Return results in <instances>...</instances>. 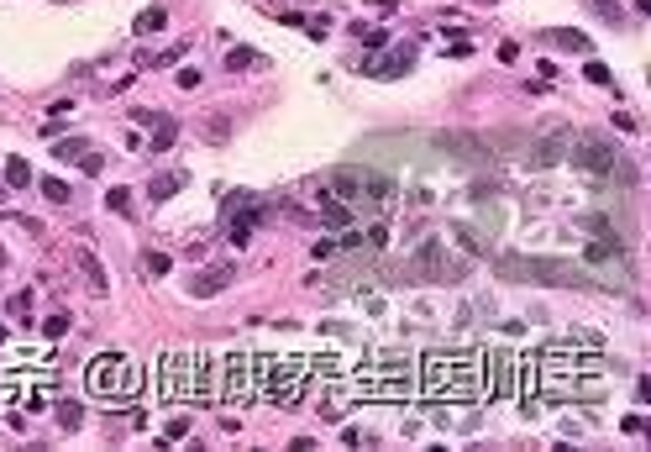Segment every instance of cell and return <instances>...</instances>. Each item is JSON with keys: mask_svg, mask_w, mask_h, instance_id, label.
Returning a JSON list of instances; mask_svg holds the SVG:
<instances>
[{"mask_svg": "<svg viewBox=\"0 0 651 452\" xmlns=\"http://www.w3.org/2000/svg\"><path fill=\"white\" fill-rule=\"evenodd\" d=\"M536 394L547 400H589L599 405L609 394V353L604 348H578V342H547L536 357Z\"/></svg>", "mask_w": 651, "mask_h": 452, "instance_id": "cell-1", "label": "cell"}, {"mask_svg": "<svg viewBox=\"0 0 651 452\" xmlns=\"http://www.w3.org/2000/svg\"><path fill=\"white\" fill-rule=\"evenodd\" d=\"M415 389L426 400H483V353L442 348L415 363Z\"/></svg>", "mask_w": 651, "mask_h": 452, "instance_id": "cell-2", "label": "cell"}, {"mask_svg": "<svg viewBox=\"0 0 651 452\" xmlns=\"http://www.w3.org/2000/svg\"><path fill=\"white\" fill-rule=\"evenodd\" d=\"M158 400L163 405H216V363L210 353H168L163 379H158Z\"/></svg>", "mask_w": 651, "mask_h": 452, "instance_id": "cell-3", "label": "cell"}, {"mask_svg": "<svg viewBox=\"0 0 651 452\" xmlns=\"http://www.w3.org/2000/svg\"><path fill=\"white\" fill-rule=\"evenodd\" d=\"M347 394L363 400H410L415 394V357L405 353H368L363 368H347Z\"/></svg>", "mask_w": 651, "mask_h": 452, "instance_id": "cell-4", "label": "cell"}, {"mask_svg": "<svg viewBox=\"0 0 651 452\" xmlns=\"http://www.w3.org/2000/svg\"><path fill=\"white\" fill-rule=\"evenodd\" d=\"M252 379H258V394L273 400L278 410H295L310 389V357H278V353H263L252 357Z\"/></svg>", "mask_w": 651, "mask_h": 452, "instance_id": "cell-5", "label": "cell"}, {"mask_svg": "<svg viewBox=\"0 0 651 452\" xmlns=\"http://www.w3.org/2000/svg\"><path fill=\"white\" fill-rule=\"evenodd\" d=\"M84 384H89V394H100V400H111V405H131L137 389H142V368L131 363L126 353H100V357H89Z\"/></svg>", "mask_w": 651, "mask_h": 452, "instance_id": "cell-6", "label": "cell"}, {"mask_svg": "<svg viewBox=\"0 0 651 452\" xmlns=\"http://www.w3.org/2000/svg\"><path fill=\"white\" fill-rule=\"evenodd\" d=\"M494 274L499 279H515V284H589V269L578 263H562V258H520V252H499L494 258Z\"/></svg>", "mask_w": 651, "mask_h": 452, "instance_id": "cell-7", "label": "cell"}, {"mask_svg": "<svg viewBox=\"0 0 651 452\" xmlns=\"http://www.w3.org/2000/svg\"><path fill=\"white\" fill-rule=\"evenodd\" d=\"M326 195H337V200H347V205H378V210H389L394 205V184L373 174V168H357V163H341V168H331L326 174Z\"/></svg>", "mask_w": 651, "mask_h": 452, "instance_id": "cell-8", "label": "cell"}, {"mask_svg": "<svg viewBox=\"0 0 651 452\" xmlns=\"http://www.w3.org/2000/svg\"><path fill=\"white\" fill-rule=\"evenodd\" d=\"M462 274H468V263L452 258L442 237H426V242L410 252V263H405V284H457Z\"/></svg>", "mask_w": 651, "mask_h": 452, "instance_id": "cell-9", "label": "cell"}, {"mask_svg": "<svg viewBox=\"0 0 651 452\" xmlns=\"http://www.w3.org/2000/svg\"><path fill=\"white\" fill-rule=\"evenodd\" d=\"M216 400H221V405H247V400H258L252 353H226L221 363H216Z\"/></svg>", "mask_w": 651, "mask_h": 452, "instance_id": "cell-10", "label": "cell"}, {"mask_svg": "<svg viewBox=\"0 0 651 452\" xmlns=\"http://www.w3.org/2000/svg\"><path fill=\"white\" fill-rule=\"evenodd\" d=\"M567 158H573L583 174H593V179H615V174H620V184H630V179H635V168H625V163H620V153L609 148V142H599V137H578V142H567Z\"/></svg>", "mask_w": 651, "mask_h": 452, "instance_id": "cell-11", "label": "cell"}, {"mask_svg": "<svg viewBox=\"0 0 651 452\" xmlns=\"http://www.w3.org/2000/svg\"><path fill=\"white\" fill-rule=\"evenodd\" d=\"M515 363H520V357H515L510 348H488L483 353V394L488 400H510L515 394Z\"/></svg>", "mask_w": 651, "mask_h": 452, "instance_id": "cell-12", "label": "cell"}, {"mask_svg": "<svg viewBox=\"0 0 651 452\" xmlns=\"http://www.w3.org/2000/svg\"><path fill=\"white\" fill-rule=\"evenodd\" d=\"M567 142H573L567 131H552V137H541L536 148H530V168H557V163L567 158Z\"/></svg>", "mask_w": 651, "mask_h": 452, "instance_id": "cell-13", "label": "cell"}, {"mask_svg": "<svg viewBox=\"0 0 651 452\" xmlns=\"http://www.w3.org/2000/svg\"><path fill=\"white\" fill-rule=\"evenodd\" d=\"M74 263H79V274H84V284L95 289V295H111V274H105V263L89 247H74Z\"/></svg>", "mask_w": 651, "mask_h": 452, "instance_id": "cell-14", "label": "cell"}, {"mask_svg": "<svg viewBox=\"0 0 651 452\" xmlns=\"http://www.w3.org/2000/svg\"><path fill=\"white\" fill-rule=\"evenodd\" d=\"M226 284H231V263H216V269H205V274H195V279H190V295H195V300H205V295H221Z\"/></svg>", "mask_w": 651, "mask_h": 452, "instance_id": "cell-15", "label": "cell"}, {"mask_svg": "<svg viewBox=\"0 0 651 452\" xmlns=\"http://www.w3.org/2000/svg\"><path fill=\"white\" fill-rule=\"evenodd\" d=\"M410 63H415V48H394L383 63H368V74H378V79H400V74H410Z\"/></svg>", "mask_w": 651, "mask_h": 452, "instance_id": "cell-16", "label": "cell"}, {"mask_svg": "<svg viewBox=\"0 0 651 452\" xmlns=\"http://www.w3.org/2000/svg\"><path fill=\"white\" fill-rule=\"evenodd\" d=\"M263 63H268V58H263L258 48H231V53H226V69H231V74H242V69H263Z\"/></svg>", "mask_w": 651, "mask_h": 452, "instance_id": "cell-17", "label": "cell"}, {"mask_svg": "<svg viewBox=\"0 0 651 452\" xmlns=\"http://www.w3.org/2000/svg\"><path fill=\"white\" fill-rule=\"evenodd\" d=\"M163 21H168V11H163V6H148V11L137 16V26H131V32H137V37H153V32H163Z\"/></svg>", "mask_w": 651, "mask_h": 452, "instance_id": "cell-18", "label": "cell"}, {"mask_svg": "<svg viewBox=\"0 0 651 452\" xmlns=\"http://www.w3.org/2000/svg\"><path fill=\"white\" fill-rule=\"evenodd\" d=\"M321 221H326V226H352L347 200H326V195H321Z\"/></svg>", "mask_w": 651, "mask_h": 452, "instance_id": "cell-19", "label": "cell"}, {"mask_svg": "<svg viewBox=\"0 0 651 452\" xmlns=\"http://www.w3.org/2000/svg\"><path fill=\"white\" fill-rule=\"evenodd\" d=\"M174 190H184V174H179V168H174V174H158V179L148 184V195H153V200H168Z\"/></svg>", "mask_w": 651, "mask_h": 452, "instance_id": "cell-20", "label": "cell"}, {"mask_svg": "<svg viewBox=\"0 0 651 452\" xmlns=\"http://www.w3.org/2000/svg\"><path fill=\"white\" fill-rule=\"evenodd\" d=\"M589 6H593V16H599V21L625 26V6H620V0H589Z\"/></svg>", "mask_w": 651, "mask_h": 452, "instance_id": "cell-21", "label": "cell"}, {"mask_svg": "<svg viewBox=\"0 0 651 452\" xmlns=\"http://www.w3.org/2000/svg\"><path fill=\"white\" fill-rule=\"evenodd\" d=\"M168 269H174V258H168V252H142V274H148V279H163Z\"/></svg>", "mask_w": 651, "mask_h": 452, "instance_id": "cell-22", "label": "cell"}, {"mask_svg": "<svg viewBox=\"0 0 651 452\" xmlns=\"http://www.w3.org/2000/svg\"><path fill=\"white\" fill-rule=\"evenodd\" d=\"M6 184H11V190H26V184H32V168H26V158H11V163H6Z\"/></svg>", "mask_w": 651, "mask_h": 452, "instance_id": "cell-23", "label": "cell"}, {"mask_svg": "<svg viewBox=\"0 0 651 452\" xmlns=\"http://www.w3.org/2000/svg\"><path fill=\"white\" fill-rule=\"evenodd\" d=\"M552 43H557V48H573V53H589V37H583V32H573V26L552 32Z\"/></svg>", "mask_w": 651, "mask_h": 452, "instance_id": "cell-24", "label": "cell"}, {"mask_svg": "<svg viewBox=\"0 0 651 452\" xmlns=\"http://www.w3.org/2000/svg\"><path fill=\"white\" fill-rule=\"evenodd\" d=\"M58 421H63V431H79V426H84V410H79L74 400H63L58 405Z\"/></svg>", "mask_w": 651, "mask_h": 452, "instance_id": "cell-25", "label": "cell"}, {"mask_svg": "<svg viewBox=\"0 0 651 452\" xmlns=\"http://www.w3.org/2000/svg\"><path fill=\"white\" fill-rule=\"evenodd\" d=\"M174 137H179V127H174V122L163 116V122H158V131H153V153H163V148H168Z\"/></svg>", "mask_w": 651, "mask_h": 452, "instance_id": "cell-26", "label": "cell"}, {"mask_svg": "<svg viewBox=\"0 0 651 452\" xmlns=\"http://www.w3.org/2000/svg\"><path fill=\"white\" fill-rule=\"evenodd\" d=\"M105 210H116V216H131V190H111V195H105Z\"/></svg>", "mask_w": 651, "mask_h": 452, "instance_id": "cell-27", "label": "cell"}, {"mask_svg": "<svg viewBox=\"0 0 651 452\" xmlns=\"http://www.w3.org/2000/svg\"><path fill=\"white\" fill-rule=\"evenodd\" d=\"M43 195L53 205H69V184H63V179H43Z\"/></svg>", "mask_w": 651, "mask_h": 452, "instance_id": "cell-28", "label": "cell"}, {"mask_svg": "<svg viewBox=\"0 0 651 452\" xmlns=\"http://www.w3.org/2000/svg\"><path fill=\"white\" fill-rule=\"evenodd\" d=\"M205 137H210V142H226V137H231V122H226V116H210V122H205Z\"/></svg>", "mask_w": 651, "mask_h": 452, "instance_id": "cell-29", "label": "cell"}, {"mask_svg": "<svg viewBox=\"0 0 651 452\" xmlns=\"http://www.w3.org/2000/svg\"><path fill=\"white\" fill-rule=\"evenodd\" d=\"M43 331H48V337H63V331H69V311H53L43 321Z\"/></svg>", "mask_w": 651, "mask_h": 452, "instance_id": "cell-30", "label": "cell"}, {"mask_svg": "<svg viewBox=\"0 0 651 452\" xmlns=\"http://www.w3.org/2000/svg\"><path fill=\"white\" fill-rule=\"evenodd\" d=\"M6 311H11V316H26V311H32V289H21V295H11V305H6Z\"/></svg>", "mask_w": 651, "mask_h": 452, "instance_id": "cell-31", "label": "cell"}, {"mask_svg": "<svg viewBox=\"0 0 651 452\" xmlns=\"http://www.w3.org/2000/svg\"><path fill=\"white\" fill-rule=\"evenodd\" d=\"M79 153H84V142H58V148H53V158H63V163H69V158H79Z\"/></svg>", "mask_w": 651, "mask_h": 452, "instance_id": "cell-32", "label": "cell"}, {"mask_svg": "<svg viewBox=\"0 0 651 452\" xmlns=\"http://www.w3.org/2000/svg\"><path fill=\"white\" fill-rule=\"evenodd\" d=\"M184 436H190V421L174 416V421H168V442H184Z\"/></svg>", "mask_w": 651, "mask_h": 452, "instance_id": "cell-33", "label": "cell"}, {"mask_svg": "<svg viewBox=\"0 0 651 452\" xmlns=\"http://www.w3.org/2000/svg\"><path fill=\"white\" fill-rule=\"evenodd\" d=\"M79 168H84V174H100V153H79Z\"/></svg>", "mask_w": 651, "mask_h": 452, "instance_id": "cell-34", "label": "cell"}, {"mask_svg": "<svg viewBox=\"0 0 651 452\" xmlns=\"http://www.w3.org/2000/svg\"><path fill=\"white\" fill-rule=\"evenodd\" d=\"M589 79H593V85H609V69H604V63H599V58H593V63H589Z\"/></svg>", "mask_w": 651, "mask_h": 452, "instance_id": "cell-35", "label": "cell"}, {"mask_svg": "<svg viewBox=\"0 0 651 452\" xmlns=\"http://www.w3.org/2000/svg\"><path fill=\"white\" fill-rule=\"evenodd\" d=\"M305 32H310V37H326V32H331V16H315L310 26H305Z\"/></svg>", "mask_w": 651, "mask_h": 452, "instance_id": "cell-36", "label": "cell"}, {"mask_svg": "<svg viewBox=\"0 0 651 452\" xmlns=\"http://www.w3.org/2000/svg\"><path fill=\"white\" fill-rule=\"evenodd\" d=\"M0 394H6V384H0Z\"/></svg>", "mask_w": 651, "mask_h": 452, "instance_id": "cell-37", "label": "cell"}]
</instances>
